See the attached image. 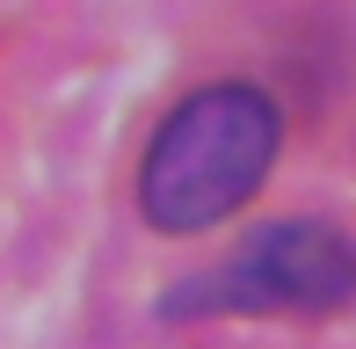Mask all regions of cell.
Segmentation results:
<instances>
[{
  "label": "cell",
  "mask_w": 356,
  "mask_h": 349,
  "mask_svg": "<svg viewBox=\"0 0 356 349\" xmlns=\"http://www.w3.org/2000/svg\"><path fill=\"white\" fill-rule=\"evenodd\" d=\"M284 153V109L254 81H211L160 117L138 161V211L153 233H211L254 189L269 182Z\"/></svg>",
  "instance_id": "6da1fadb"
},
{
  "label": "cell",
  "mask_w": 356,
  "mask_h": 349,
  "mask_svg": "<svg viewBox=\"0 0 356 349\" xmlns=\"http://www.w3.org/2000/svg\"><path fill=\"white\" fill-rule=\"evenodd\" d=\"M356 298V241L327 218H277L254 226L225 262L168 284V320H218V313H342Z\"/></svg>",
  "instance_id": "7a4b0ae2"
}]
</instances>
